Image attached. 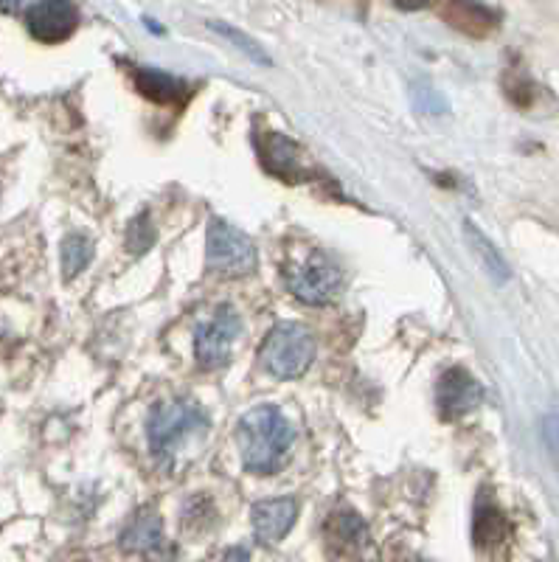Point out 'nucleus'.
Returning a JSON list of instances; mask_svg holds the SVG:
<instances>
[{
    "label": "nucleus",
    "mask_w": 559,
    "mask_h": 562,
    "mask_svg": "<svg viewBox=\"0 0 559 562\" xmlns=\"http://www.w3.org/2000/svg\"><path fill=\"white\" fill-rule=\"evenodd\" d=\"M399 9H405V12H416V9H425L430 0H394Z\"/></svg>",
    "instance_id": "412c9836"
},
{
    "label": "nucleus",
    "mask_w": 559,
    "mask_h": 562,
    "mask_svg": "<svg viewBox=\"0 0 559 562\" xmlns=\"http://www.w3.org/2000/svg\"><path fill=\"white\" fill-rule=\"evenodd\" d=\"M295 433L279 408L256 405L236 425V444L245 470L259 475L279 473L290 459Z\"/></svg>",
    "instance_id": "f257e3e1"
},
{
    "label": "nucleus",
    "mask_w": 559,
    "mask_h": 562,
    "mask_svg": "<svg viewBox=\"0 0 559 562\" xmlns=\"http://www.w3.org/2000/svg\"><path fill=\"white\" fill-rule=\"evenodd\" d=\"M295 147L287 135H267L265 144V166L281 178L293 180L298 175V161H295Z\"/></svg>",
    "instance_id": "4468645a"
},
{
    "label": "nucleus",
    "mask_w": 559,
    "mask_h": 562,
    "mask_svg": "<svg viewBox=\"0 0 559 562\" xmlns=\"http://www.w3.org/2000/svg\"><path fill=\"white\" fill-rule=\"evenodd\" d=\"M484 402V388L472 377L470 371L453 366L442 374L439 391H436V405L442 419H458V416L470 414Z\"/></svg>",
    "instance_id": "6e6552de"
},
{
    "label": "nucleus",
    "mask_w": 559,
    "mask_h": 562,
    "mask_svg": "<svg viewBox=\"0 0 559 562\" xmlns=\"http://www.w3.org/2000/svg\"><path fill=\"white\" fill-rule=\"evenodd\" d=\"M543 439L548 444V450L559 459V411L548 414L543 419Z\"/></svg>",
    "instance_id": "aec40b11"
},
{
    "label": "nucleus",
    "mask_w": 559,
    "mask_h": 562,
    "mask_svg": "<svg viewBox=\"0 0 559 562\" xmlns=\"http://www.w3.org/2000/svg\"><path fill=\"white\" fill-rule=\"evenodd\" d=\"M26 23L34 40L54 45L74 34L79 26V12L71 0H37L31 3Z\"/></svg>",
    "instance_id": "0eeeda50"
},
{
    "label": "nucleus",
    "mask_w": 559,
    "mask_h": 562,
    "mask_svg": "<svg viewBox=\"0 0 559 562\" xmlns=\"http://www.w3.org/2000/svg\"><path fill=\"white\" fill-rule=\"evenodd\" d=\"M256 245L248 234H242L231 222L214 220L208 222L206 234V267L225 279L251 276L256 270Z\"/></svg>",
    "instance_id": "20e7f679"
},
{
    "label": "nucleus",
    "mask_w": 559,
    "mask_h": 562,
    "mask_svg": "<svg viewBox=\"0 0 559 562\" xmlns=\"http://www.w3.org/2000/svg\"><path fill=\"white\" fill-rule=\"evenodd\" d=\"M298 520V501L295 498H270L253 506L251 523L253 534L262 546L281 543Z\"/></svg>",
    "instance_id": "1a4fd4ad"
},
{
    "label": "nucleus",
    "mask_w": 559,
    "mask_h": 562,
    "mask_svg": "<svg viewBox=\"0 0 559 562\" xmlns=\"http://www.w3.org/2000/svg\"><path fill=\"white\" fill-rule=\"evenodd\" d=\"M208 29L217 31V34H222V37H225L228 43H234L236 48H239V51H242L245 57H251L256 65H273V62H270V57L265 54V48L256 43L253 37H248L245 31L234 29V26H228V23H222V20H211V23H208Z\"/></svg>",
    "instance_id": "f3484780"
},
{
    "label": "nucleus",
    "mask_w": 559,
    "mask_h": 562,
    "mask_svg": "<svg viewBox=\"0 0 559 562\" xmlns=\"http://www.w3.org/2000/svg\"><path fill=\"white\" fill-rule=\"evenodd\" d=\"M315 360V338L307 326L279 324L270 329V335L259 349V363L279 380H298Z\"/></svg>",
    "instance_id": "f03ea898"
},
{
    "label": "nucleus",
    "mask_w": 559,
    "mask_h": 562,
    "mask_svg": "<svg viewBox=\"0 0 559 562\" xmlns=\"http://www.w3.org/2000/svg\"><path fill=\"white\" fill-rule=\"evenodd\" d=\"M163 543V526L161 518L155 512L144 509L141 515H135L133 523L127 526V532L121 534V546L127 551H152Z\"/></svg>",
    "instance_id": "ddd939ff"
},
{
    "label": "nucleus",
    "mask_w": 559,
    "mask_h": 562,
    "mask_svg": "<svg viewBox=\"0 0 559 562\" xmlns=\"http://www.w3.org/2000/svg\"><path fill=\"white\" fill-rule=\"evenodd\" d=\"M93 259V242L85 234H68L62 239L59 248V262H62V273L65 279H76Z\"/></svg>",
    "instance_id": "dca6fc26"
},
{
    "label": "nucleus",
    "mask_w": 559,
    "mask_h": 562,
    "mask_svg": "<svg viewBox=\"0 0 559 562\" xmlns=\"http://www.w3.org/2000/svg\"><path fill=\"white\" fill-rule=\"evenodd\" d=\"M242 332L239 312L231 304H220L211 312V318L197 326L194 335V357L203 369H220L228 363L234 341Z\"/></svg>",
    "instance_id": "423d86ee"
},
{
    "label": "nucleus",
    "mask_w": 559,
    "mask_h": 562,
    "mask_svg": "<svg viewBox=\"0 0 559 562\" xmlns=\"http://www.w3.org/2000/svg\"><path fill=\"white\" fill-rule=\"evenodd\" d=\"M20 3H23V0H0V9H3V12H15Z\"/></svg>",
    "instance_id": "4be33fe9"
},
{
    "label": "nucleus",
    "mask_w": 559,
    "mask_h": 562,
    "mask_svg": "<svg viewBox=\"0 0 559 562\" xmlns=\"http://www.w3.org/2000/svg\"><path fill=\"white\" fill-rule=\"evenodd\" d=\"M208 428V419L203 408L194 400H169L152 408L147 422L149 447L155 450V456H172L180 444L192 439L194 433Z\"/></svg>",
    "instance_id": "7ed1b4c3"
},
{
    "label": "nucleus",
    "mask_w": 559,
    "mask_h": 562,
    "mask_svg": "<svg viewBox=\"0 0 559 562\" xmlns=\"http://www.w3.org/2000/svg\"><path fill=\"white\" fill-rule=\"evenodd\" d=\"M135 88L144 99L158 104H183L189 99V85L183 79L163 74V71H152V68L135 71Z\"/></svg>",
    "instance_id": "9d476101"
},
{
    "label": "nucleus",
    "mask_w": 559,
    "mask_h": 562,
    "mask_svg": "<svg viewBox=\"0 0 559 562\" xmlns=\"http://www.w3.org/2000/svg\"><path fill=\"white\" fill-rule=\"evenodd\" d=\"M509 534V523L503 518V512L492 503H481L475 520H472V540L478 548H495L501 546Z\"/></svg>",
    "instance_id": "f8f14e48"
},
{
    "label": "nucleus",
    "mask_w": 559,
    "mask_h": 562,
    "mask_svg": "<svg viewBox=\"0 0 559 562\" xmlns=\"http://www.w3.org/2000/svg\"><path fill=\"white\" fill-rule=\"evenodd\" d=\"M214 520H217V512H214L211 501L203 495H197V498L192 495V501L186 503V509H183V529L186 532H203Z\"/></svg>",
    "instance_id": "6ab92c4d"
},
{
    "label": "nucleus",
    "mask_w": 559,
    "mask_h": 562,
    "mask_svg": "<svg viewBox=\"0 0 559 562\" xmlns=\"http://www.w3.org/2000/svg\"><path fill=\"white\" fill-rule=\"evenodd\" d=\"M287 287L298 301L321 307L329 304L338 296L340 284H343V273L335 262H329V256L321 251H309L301 262L287 267Z\"/></svg>",
    "instance_id": "39448f33"
},
{
    "label": "nucleus",
    "mask_w": 559,
    "mask_h": 562,
    "mask_svg": "<svg viewBox=\"0 0 559 562\" xmlns=\"http://www.w3.org/2000/svg\"><path fill=\"white\" fill-rule=\"evenodd\" d=\"M326 532L335 540V546H346L352 554L357 548H363L368 543L366 523L360 520V515H354V512H340V515H335V518L329 520Z\"/></svg>",
    "instance_id": "2eb2a0df"
},
{
    "label": "nucleus",
    "mask_w": 559,
    "mask_h": 562,
    "mask_svg": "<svg viewBox=\"0 0 559 562\" xmlns=\"http://www.w3.org/2000/svg\"><path fill=\"white\" fill-rule=\"evenodd\" d=\"M155 245V228H152V217L147 211H141L138 217H133V222L127 225V251L141 256Z\"/></svg>",
    "instance_id": "a211bd4d"
},
{
    "label": "nucleus",
    "mask_w": 559,
    "mask_h": 562,
    "mask_svg": "<svg viewBox=\"0 0 559 562\" xmlns=\"http://www.w3.org/2000/svg\"><path fill=\"white\" fill-rule=\"evenodd\" d=\"M464 237L470 242L472 253L478 256V262L484 265V270L489 273V279L498 281V284H506V281L512 279V270L506 265V259H503V253L495 248V242L486 237L484 231L475 225V222H464Z\"/></svg>",
    "instance_id": "9b49d317"
}]
</instances>
